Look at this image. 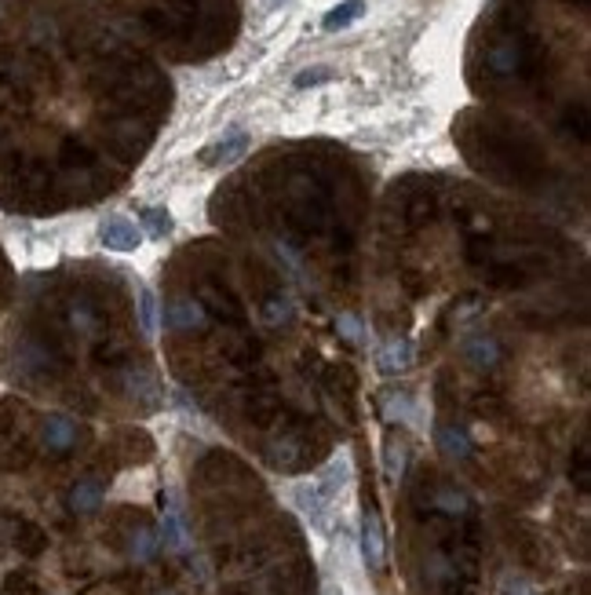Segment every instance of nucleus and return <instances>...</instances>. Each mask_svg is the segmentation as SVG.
Segmentation results:
<instances>
[{
    "label": "nucleus",
    "instance_id": "obj_1",
    "mask_svg": "<svg viewBox=\"0 0 591 595\" xmlns=\"http://www.w3.org/2000/svg\"><path fill=\"white\" fill-rule=\"evenodd\" d=\"M248 146H252V136L245 128H234V132H227L223 139H216L212 146H204L197 157H201L204 169H230L248 153Z\"/></svg>",
    "mask_w": 591,
    "mask_h": 595
},
{
    "label": "nucleus",
    "instance_id": "obj_2",
    "mask_svg": "<svg viewBox=\"0 0 591 595\" xmlns=\"http://www.w3.org/2000/svg\"><path fill=\"white\" fill-rule=\"evenodd\" d=\"M99 241L110 252H135L143 245V231L135 220H128V215H106L102 227H99Z\"/></svg>",
    "mask_w": 591,
    "mask_h": 595
},
{
    "label": "nucleus",
    "instance_id": "obj_3",
    "mask_svg": "<svg viewBox=\"0 0 591 595\" xmlns=\"http://www.w3.org/2000/svg\"><path fill=\"white\" fill-rule=\"evenodd\" d=\"M292 504L300 508V515L317 526V529H329V501L321 497V490L314 486V478H300L292 482Z\"/></svg>",
    "mask_w": 591,
    "mask_h": 595
},
{
    "label": "nucleus",
    "instance_id": "obj_4",
    "mask_svg": "<svg viewBox=\"0 0 591 595\" xmlns=\"http://www.w3.org/2000/svg\"><path fill=\"white\" fill-rule=\"evenodd\" d=\"M204 307L194 300V296H172L169 303H165V326L169 329H179V333H187V329H197V326H204Z\"/></svg>",
    "mask_w": 591,
    "mask_h": 595
},
{
    "label": "nucleus",
    "instance_id": "obj_5",
    "mask_svg": "<svg viewBox=\"0 0 591 595\" xmlns=\"http://www.w3.org/2000/svg\"><path fill=\"white\" fill-rule=\"evenodd\" d=\"M361 559L369 570H380L384 559H387V545H384V529H380V519H376L372 512L361 515Z\"/></svg>",
    "mask_w": 591,
    "mask_h": 595
},
{
    "label": "nucleus",
    "instance_id": "obj_6",
    "mask_svg": "<svg viewBox=\"0 0 591 595\" xmlns=\"http://www.w3.org/2000/svg\"><path fill=\"white\" fill-rule=\"evenodd\" d=\"M347 482H351V457H347V453H336L326 468L317 471V478H314V486H317L321 497H326L329 504L343 494V486H347Z\"/></svg>",
    "mask_w": 591,
    "mask_h": 595
},
{
    "label": "nucleus",
    "instance_id": "obj_7",
    "mask_svg": "<svg viewBox=\"0 0 591 595\" xmlns=\"http://www.w3.org/2000/svg\"><path fill=\"white\" fill-rule=\"evenodd\" d=\"M409 340L402 337H384V340H376L372 344V362L380 372H402L409 365Z\"/></svg>",
    "mask_w": 591,
    "mask_h": 595
},
{
    "label": "nucleus",
    "instance_id": "obj_8",
    "mask_svg": "<svg viewBox=\"0 0 591 595\" xmlns=\"http://www.w3.org/2000/svg\"><path fill=\"white\" fill-rule=\"evenodd\" d=\"M172 227H176V220H172V212L165 208V205H146V208H139V231H143V238H169L172 234Z\"/></svg>",
    "mask_w": 591,
    "mask_h": 595
},
{
    "label": "nucleus",
    "instance_id": "obj_9",
    "mask_svg": "<svg viewBox=\"0 0 591 595\" xmlns=\"http://www.w3.org/2000/svg\"><path fill=\"white\" fill-rule=\"evenodd\" d=\"M157 540H161L165 548H172V552H187L190 537H187V526H183L179 508H165V515H161V533H157Z\"/></svg>",
    "mask_w": 591,
    "mask_h": 595
},
{
    "label": "nucleus",
    "instance_id": "obj_10",
    "mask_svg": "<svg viewBox=\"0 0 591 595\" xmlns=\"http://www.w3.org/2000/svg\"><path fill=\"white\" fill-rule=\"evenodd\" d=\"M361 15H365V0H343V4H336V8L326 12V19H321V30H326V33L347 30V26H354Z\"/></svg>",
    "mask_w": 591,
    "mask_h": 595
},
{
    "label": "nucleus",
    "instance_id": "obj_11",
    "mask_svg": "<svg viewBox=\"0 0 591 595\" xmlns=\"http://www.w3.org/2000/svg\"><path fill=\"white\" fill-rule=\"evenodd\" d=\"M74 439H77V424H74L70 416H48V424H44V442H48L51 450H66V446H74Z\"/></svg>",
    "mask_w": 591,
    "mask_h": 595
},
{
    "label": "nucleus",
    "instance_id": "obj_12",
    "mask_svg": "<svg viewBox=\"0 0 591 595\" xmlns=\"http://www.w3.org/2000/svg\"><path fill=\"white\" fill-rule=\"evenodd\" d=\"M435 435H439V450H442L446 457H453V460H464V457L471 453L467 431H460V427H453V424H442Z\"/></svg>",
    "mask_w": 591,
    "mask_h": 595
},
{
    "label": "nucleus",
    "instance_id": "obj_13",
    "mask_svg": "<svg viewBox=\"0 0 591 595\" xmlns=\"http://www.w3.org/2000/svg\"><path fill=\"white\" fill-rule=\"evenodd\" d=\"M464 354H467L471 365L486 369V365H493L500 358V347H497L493 337H471V340H464Z\"/></svg>",
    "mask_w": 591,
    "mask_h": 595
},
{
    "label": "nucleus",
    "instance_id": "obj_14",
    "mask_svg": "<svg viewBox=\"0 0 591 595\" xmlns=\"http://www.w3.org/2000/svg\"><path fill=\"white\" fill-rule=\"evenodd\" d=\"M135 303H139V329L146 337H157V296L150 285H135Z\"/></svg>",
    "mask_w": 591,
    "mask_h": 595
},
{
    "label": "nucleus",
    "instance_id": "obj_15",
    "mask_svg": "<svg viewBox=\"0 0 591 595\" xmlns=\"http://www.w3.org/2000/svg\"><path fill=\"white\" fill-rule=\"evenodd\" d=\"M99 501H102V486H99L95 478L77 482V486H74V494H70V508H74V512H95Z\"/></svg>",
    "mask_w": 591,
    "mask_h": 595
},
{
    "label": "nucleus",
    "instance_id": "obj_16",
    "mask_svg": "<svg viewBox=\"0 0 591 595\" xmlns=\"http://www.w3.org/2000/svg\"><path fill=\"white\" fill-rule=\"evenodd\" d=\"M384 416H387V420H398V424H409V427H416V424H420L416 398H409V395L387 398V402H384Z\"/></svg>",
    "mask_w": 591,
    "mask_h": 595
},
{
    "label": "nucleus",
    "instance_id": "obj_17",
    "mask_svg": "<svg viewBox=\"0 0 591 595\" xmlns=\"http://www.w3.org/2000/svg\"><path fill=\"white\" fill-rule=\"evenodd\" d=\"M132 559L135 563H146V559H153L157 556V533L153 529H135L132 533Z\"/></svg>",
    "mask_w": 591,
    "mask_h": 595
},
{
    "label": "nucleus",
    "instance_id": "obj_18",
    "mask_svg": "<svg viewBox=\"0 0 591 595\" xmlns=\"http://www.w3.org/2000/svg\"><path fill=\"white\" fill-rule=\"evenodd\" d=\"M402 471H405V446L402 442H387V478L391 482H398L402 478Z\"/></svg>",
    "mask_w": 591,
    "mask_h": 595
},
{
    "label": "nucleus",
    "instance_id": "obj_19",
    "mask_svg": "<svg viewBox=\"0 0 591 595\" xmlns=\"http://www.w3.org/2000/svg\"><path fill=\"white\" fill-rule=\"evenodd\" d=\"M326 81H333L329 66H307L296 74V88H314V84H326Z\"/></svg>",
    "mask_w": 591,
    "mask_h": 595
},
{
    "label": "nucleus",
    "instance_id": "obj_20",
    "mask_svg": "<svg viewBox=\"0 0 591 595\" xmlns=\"http://www.w3.org/2000/svg\"><path fill=\"white\" fill-rule=\"evenodd\" d=\"M435 504H439L442 512H464V508H467V501H464L460 494H453V490H442Z\"/></svg>",
    "mask_w": 591,
    "mask_h": 595
},
{
    "label": "nucleus",
    "instance_id": "obj_21",
    "mask_svg": "<svg viewBox=\"0 0 591 595\" xmlns=\"http://www.w3.org/2000/svg\"><path fill=\"white\" fill-rule=\"evenodd\" d=\"M504 595H536L522 577H504Z\"/></svg>",
    "mask_w": 591,
    "mask_h": 595
},
{
    "label": "nucleus",
    "instance_id": "obj_22",
    "mask_svg": "<svg viewBox=\"0 0 591 595\" xmlns=\"http://www.w3.org/2000/svg\"><path fill=\"white\" fill-rule=\"evenodd\" d=\"M285 318H289V303H278V300L266 303V321H271V326H278Z\"/></svg>",
    "mask_w": 591,
    "mask_h": 595
},
{
    "label": "nucleus",
    "instance_id": "obj_23",
    "mask_svg": "<svg viewBox=\"0 0 591 595\" xmlns=\"http://www.w3.org/2000/svg\"><path fill=\"white\" fill-rule=\"evenodd\" d=\"M70 321H74V326H77V329H91V314H88L84 307H74Z\"/></svg>",
    "mask_w": 591,
    "mask_h": 595
},
{
    "label": "nucleus",
    "instance_id": "obj_24",
    "mask_svg": "<svg viewBox=\"0 0 591 595\" xmlns=\"http://www.w3.org/2000/svg\"><path fill=\"white\" fill-rule=\"evenodd\" d=\"M340 329H343L351 340H358V337H361V329H358V321H354V318H340Z\"/></svg>",
    "mask_w": 591,
    "mask_h": 595
},
{
    "label": "nucleus",
    "instance_id": "obj_25",
    "mask_svg": "<svg viewBox=\"0 0 591 595\" xmlns=\"http://www.w3.org/2000/svg\"><path fill=\"white\" fill-rule=\"evenodd\" d=\"M285 4H292V0H263L266 12H278V8H285Z\"/></svg>",
    "mask_w": 591,
    "mask_h": 595
}]
</instances>
